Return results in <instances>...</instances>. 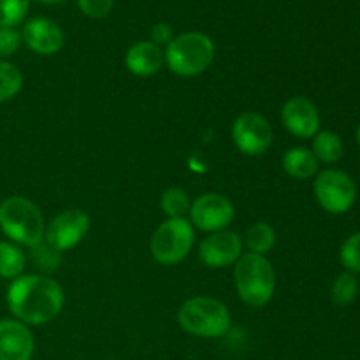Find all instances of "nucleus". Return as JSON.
<instances>
[{
    "label": "nucleus",
    "mask_w": 360,
    "mask_h": 360,
    "mask_svg": "<svg viewBox=\"0 0 360 360\" xmlns=\"http://www.w3.org/2000/svg\"><path fill=\"white\" fill-rule=\"evenodd\" d=\"M7 306L25 326H46L60 315L65 302L62 287L44 274H21L7 288Z\"/></svg>",
    "instance_id": "f257e3e1"
},
{
    "label": "nucleus",
    "mask_w": 360,
    "mask_h": 360,
    "mask_svg": "<svg viewBox=\"0 0 360 360\" xmlns=\"http://www.w3.org/2000/svg\"><path fill=\"white\" fill-rule=\"evenodd\" d=\"M234 280L241 301L252 308L266 306L276 290V273L264 255L248 252L239 257Z\"/></svg>",
    "instance_id": "f03ea898"
},
{
    "label": "nucleus",
    "mask_w": 360,
    "mask_h": 360,
    "mask_svg": "<svg viewBox=\"0 0 360 360\" xmlns=\"http://www.w3.org/2000/svg\"><path fill=\"white\" fill-rule=\"evenodd\" d=\"M0 229L14 245L32 248L44 239L46 224L41 210L25 197H7L0 204Z\"/></svg>",
    "instance_id": "7ed1b4c3"
},
{
    "label": "nucleus",
    "mask_w": 360,
    "mask_h": 360,
    "mask_svg": "<svg viewBox=\"0 0 360 360\" xmlns=\"http://www.w3.org/2000/svg\"><path fill=\"white\" fill-rule=\"evenodd\" d=\"M165 63L181 77L202 74L214 58V44L206 34L185 32L172 39L165 48Z\"/></svg>",
    "instance_id": "20e7f679"
},
{
    "label": "nucleus",
    "mask_w": 360,
    "mask_h": 360,
    "mask_svg": "<svg viewBox=\"0 0 360 360\" xmlns=\"http://www.w3.org/2000/svg\"><path fill=\"white\" fill-rule=\"evenodd\" d=\"M183 330L197 338H221L231 329L227 306L213 297H192L183 302L178 313Z\"/></svg>",
    "instance_id": "39448f33"
},
{
    "label": "nucleus",
    "mask_w": 360,
    "mask_h": 360,
    "mask_svg": "<svg viewBox=\"0 0 360 360\" xmlns=\"http://www.w3.org/2000/svg\"><path fill=\"white\" fill-rule=\"evenodd\" d=\"M193 241V225L186 218H169L151 238V255L164 266H174L192 252Z\"/></svg>",
    "instance_id": "423d86ee"
},
{
    "label": "nucleus",
    "mask_w": 360,
    "mask_h": 360,
    "mask_svg": "<svg viewBox=\"0 0 360 360\" xmlns=\"http://www.w3.org/2000/svg\"><path fill=\"white\" fill-rule=\"evenodd\" d=\"M315 197L330 214H343L352 210L357 199V188L350 174L340 169H326L315 179Z\"/></svg>",
    "instance_id": "0eeeda50"
},
{
    "label": "nucleus",
    "mask_w": 360,
    "mask_h": 360,
    "mask_svg": "<svg viewBox=\"0 0 360 360\" xmlns=\"http://www.w3.org/2000/svg\"><path fill=\"white\" fill-rule=\"evenodd\" d=\"M232 139L241 153L259 157L273 144V129L262 115L246 111L236 118L232 125Z\"/></svg>",
    "instance_id": "6e6552de"
},
{
    "label": "nucleus",
    "mask_w": 360,
    "mask_h": 360,
    "mask_svg": "<svg viewBox=\"0 0 360 360\" xmlns=\"http://www.w3.org/2000/svg\"><path fill=\"white\" fill-rule=\"evenodd\" d=\"M236 210L221 193H204L190 206V224L204 232L225 231L232 224Z\"/></svg>",
    "instance_id": "1a4fd4ad"
},
{
    "label": "nucleus",
    "mask_w": 360,
    "mask_h": 360,
    "mask_svg": "<svg viewBox=\"0 0 360 360\" xmlns=\"http://www.w3.org/2000/svg\"><path fill=\"white\" fill-rule=\"evenodd\" d=\"M90 231V217L81 210H67L46 225L44 239L60 252L74 248Z\"/></svg>",
    "instance_id": "9d476101"
},
{
    "label": "nucleus",
    "mask_w": 360,
    "mask_h": 360,
    "mask_svg": "<svg viewBox=\"0 0 360 360\" xmlns=\"http://www.w3.org/2000/svg\"><path fill=\"white\" fill-rule=\"evenodd\" d=\"M243 252V241L239 234L231 231L213 232L199 246V259L211 269L232 266L239 260Z\"/></svg>",
    "instance_id": "9b49d317"
},
{
    "label": "nucleus",
    "mask_w": 360,
    "mask_h": 360,
    "mask_svg": "<svg viewBox=\"0 0 360 360\" xmlns=\"http://www.w3.org/2000/svg\"><path fill=\"white\" fill-rule=\"evenodd\" d=\"M283 125L292 136L309 139L320 132V115L316 105L306 97H292L281 109Z\"/></svg>",
    "instance_id": "f8f14e48"
},
{
    "label": "nucleus",
    "mask_w": 360,
    "mask_h": 360,
    "mask_svg": "<svg viewBox=\"0 0 360 360\" xmlns=\"http://www.w3.org/2000/svg\"><path fill=\"white\" fill-rule=\"evenodd\" d=\"M35 341L30 329L14 319L0 320V360H32Z\"/></svg>",
    "instance_id": "ddd939ff"
},
{
    "label": "nucleus",
    "mask_w": 360,
    "mask_h": 360,
    "mask_svg": "<svg viewBox=\"0 0 360 360\" xmlns=\"http://www.w3.org/2000/svg\"><path fill=\"white\" fill-rule=\"evenodd\" d=\"M21 41L39 55H55L63 48V32L49 18H32L21 30Z\"/></svg>",
    "instance_id": "4468645a"
},
{
    "label": "nucleus",
    "mask_w": 360,
    "mask_h": 360,
    "mask_svg": "<svg viewBox=\"0 0 360 360\" xmlns=\"http://www.w3.org/2000/svg\"><path fill=\"white\" fill-rule=\"evenodd\" d=\"M165 62V55L160 46L153 44L151 41L136 42L127 51L125 65L134 76L150 77L162 69Z\"/></svg>",
    "instance_id": "2eb2a0df"
},
{
    "label": "nucleus",
    "mask_w": 360,
    "mask_h": 360,
    "mask_svg": "<svg viewBox=\"0 0 360 360\" xmlns=\"http://www.w3.org/2000/svg\"><path fill=\"white\" fill-rule=\"evenodd\" d=\"M283 169L295 179H308L319 174V160L308 148H292L283 155Z\"/></svg>",
    "instance_id": "dca6fc26"
},
{
    "label": "nucleus",
    "mask_w": 360,
    "mask_h": 360,
    "mask_svg": "<svg viewBox=\"0 0 360 360\" xmlns=\"http://www.w3.org/2000/svg\"><path fill=\"white\" fill-rule=\"evenodd\" d=\"M313 155L316 160L323 162V164H336L341 157H343V141L338 134L329 132V130H322L313 137Z\"/></svg>",
    "instance_id": "f3484780"
},
{
    "label": "nucleus",
    "mask_w": 360,
    "mask_h": 360,
    "mask_svg": "<svg viewBox=\"0 0 360 360\" xmlns=\"http://www.w3.org/2000/svg\"><path fill=\"white\" fill-rule=\"evenodd\" d=\"M25 271V253L14 243L0 241V278L16 280Z\"/></svg>",
    "instance_id": "a211bd4d"
},
{
    "label": "nucleus",
    "mask_w": 360,
    "mask_h": 360,
    "mask_svg": "<svg viewBox=\"0 0 360 360\" xmlns=\"http://www.w3.org/2000/svg\"><path fill=\"white\" fill-rule=\"evenodd\" d=\"M245 245L250 253L266 257V253H269L274 248V245H276V232H274V229L269 224L257 221L246 232Z\"/></svg>",
    "instance_id": "6ab92c4d"
},
{
    "label": "nucleus",
    "mask_w": 360,
    "mask_h": 360,
    "mask_svg": "<svg viewBox=\"0 0 360 360\" xmlns=\"http://www.w3.org/2000/svg\"><path fill=\"white\" fill-rule=\"evenodd\" d=\"M30 260L41 273H55L62 264V252L49 245L46 239H42L41 243L30 248Z\"/></svg>",
    "instance_id": "aec40b11"
},
{
    "label": "nucleus",
    "mask_w": 360,
    "mask_h": 360,
    "mask_svg": "<svg viewBox=\"0 0 360 360\" xmlns=\"http://www.w3.org/2000/svg\"><path fill=\"white\" fill-rule=\"evenodd\" d=\"M23 86V74L14 63L0 60V104L16 97Z\"/></svg>",
    "instance_id": "412c9836"
},
{
    "label": "nucleus",
    "mask_w": 360,
    "mask_h": 360,
    "mask_svg": "<svg viewBox=\"0 0 360 360\" xmlns=\"http://www.w3.org/2000/svg\"><path fill=\"white\" fill-rule=\"evenodd\" d=\"M160 206L162 211H164L169 218H185V214L190 213L192 202H190L185 190L169 188L165 190L164 195H162Z\"/></svg>",
    "instance_id": "4be33fe9"
},
{
    "label": "nucleus",
    "mask_w": 360,
    "mask_h": 360,
    "mask_svg": "<svg viewBox=\"0 0 360 360\" xmlns=\"http://www.w3.org/2000/svg\"><path fill=\"white\" fill-rule=\"evenodd\" d=\"M359 294V283L355 274L343 273L334 280L333 290H330V297H333L334 304L338 306H348L355 301Z\"/></svg>",
    "instance_id": "5701e85b"
},
{
    "label": "nucleus",
    "mask_w": 360,
    "mask_h": 360,
    "mask_svg": "<svg viewBox=\"0 0 360 360\" xmlns=\"http://www.w3.org/2000/svg\"><path fill=\"white\" fill-rule=\"evenodd\" d=\"M30 0H0V27L14 28L25 20Z\"/></svg>",
    "instance_id": "b1692460"
},
{
    "label": "nucleus",
    "mask_w": 360,
    "mask_h": 360,
    "mask_svg": "<svg viewBox=\"0 0 360 360\" xmlns=\"http://www.w3.org/2000/svg\"><path fill=\"white\" fill-rule=\"evenodd\" d=\"M340 260L345 269H347V273L360 274V232L352 234L341 245Z\"/></svg>",
    "instance_id": "393cba45"
},
{
    "label": "nucleus",
    "mask_w": 360,
    "mask_h": 360,
    "mask_svg": "<svg viewBox=\"0 0 360 360\" xmlns=\"http://www.w3.org/2000/svg\"><path fill=\"white\" fill-rule=\"evenodd\" d=\"M21 34L16 28L0 27V60L13 56L20 49Z\"/></svg>",
    "instance_id": "a878e982"
},
{
    "label": "nucleus",
    "mask_w": 360,
    "mask_h": 360,
    "mask_svg": "<svg viewBox=\"0 0 360 360\" xmlns=\"http://www.w3.org/2000/svg\"><path fill=\"white\" fill-rule=\"evenodd\" d=\"M76 2L77 7L81 9V13L86 14L88 18L102 20V18L109 16L115 0H76Z\"/></svg>",
    "instance_id": "bb28decb"
},
{
    "label": "nucleus",
    "mask_w": 360,
    "mask_h": 360,
    "mask_svg": "<svg viewBox=\"0 0 360 360\" xmlns=\"http://www.w3.org/2000/svg\"><path fill=\"white\" fill-rule=\"evenodd\" d=\"M174 39L172 27L167 23H157L151 28V42L157 46H167Z\"/></svg>",
    "instance_id": "cd10ccee"
},
{
    "label": "nucleus",
    "mask_w": 360,
    "mask_h": 360,
    "mask_svg": "<svg viewBox=\"0 0 360 360\" xmlns=\"http://www.w3.org/2000/svg\"><path fill=\"white\" fill-rule=\"evenodd\" d=\"M37 2H42V4H62V2H65V0H37Z\"/></svg>",
    "instance_id": "c85d7f7f"
},
{
    "label": "nucleus",
    "mask_w": 360,
    "mask_h": 360,
    "mask_svg": "<svg viewBox=\"0 0 360 360\" xmlns=\"http://www.w3.org/2000/svg\"><path fill=\"white\" fill-rule=\"evenodd\" d=\"M357 143H359V146H360V125H359V129H357Z\"/></svg>",
    "instance_id": "c756f323"
}]
</instances>
